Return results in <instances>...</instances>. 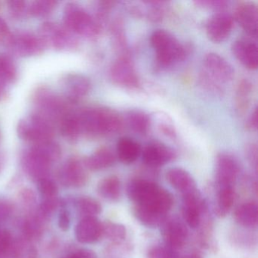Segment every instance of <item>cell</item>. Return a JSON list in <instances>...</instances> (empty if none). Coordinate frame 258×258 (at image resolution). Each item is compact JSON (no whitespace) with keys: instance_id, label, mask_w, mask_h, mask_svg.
<instances>
[{"instance_id":"1","label":"cell","mask_w":258,"mask_h":258,"mask_svg":"<svg viewBox=\"0 0 258 258\" xmlns=\"http://www.w3.org/2000/svg\"><path fill=\"white\" fill-rule=\"evenodd\" d=\"M127 195L136 205L160 214H167L173 205L171 193L155 182L146 179H137L130 182Z\"/></svg>"},{"instance_id":"2","label":"cell","mask_w":258,"mask_h":258,"mask_svg":"<svg viewBox=\"0 0 258 258\" xmlns=\"http://www.w3.org/2000/svg\"><path fill=\"white\" fill-rule=\"evenodd\" d=\"M78 114L82 134L90 137L116 134L123 127V120L118 113L109 108H87Z\"/></svg>"},{"instance_id":"3","label":"cell","mask_w":258,"mask_h":258,"mask_svg":"<svg viewBox=\"0 0 258 258\" xmlns=\"http://www.w3.org/2000/svg\"><path fill=\"white\" fill-rule=\"evenodd\" d=\"M151 43L156 52V61L161 68L170 67L185 59L190 46L182 44L174 36L164 30H157L151 36Z\"/></svg>"},{"instance_id":"4","label":"cell","mask_w":258,"mask_h":258,"mask_svg":"<svg viewBox=\"0 0 258 258\" xmlns=\"http://www.w3.org/2000/svg\"><path fill=\"white\" fill-rule=\"evenodd\" d=\"M63 19L64 26L71 32L90 39L100 34L101 24L78 4H68Z\"/></svg>"},{"instance_id":"5","label":"cell","mask_w":258,"mask_h":258,"mask_svg":"<svg viewBox=\"0 0 258 258\" xmlns=\"http://www.w3.org/2000/svg\"><path fill=\"white\" fill-rule=\"evenodd\" d=\"M17 133L19 138L24 141L37 144L52 140L54 123L34 113L19 120Z\"/></svg>"},{"instance_id":"6","label":"cell","mask_w":258,"mask_h":258,"mask_svg":"<svg viewBox=\"0 0 258 258\" xmlns=\"http://www.w3.org/2000/svg\"><path fill=\"white\" fill-rule=\"evenodd\" d=\"M34 113L54 123L69 113L68 101L46 88L39 89L34 96Z\"/></svg>"},{"instance_id":"7","label":"cell","mask_w":258,"mask_h":258,"mask_svg":"<svg viewBox=\"0 0 258 258\" xmlns=\"http://www.w3.org/2000/svg\"><path fill=\"white\" fill-rule=\"evenodd\" d=\"M39 37L46 47L50 46L56 50L73 49L78 46V40L72 32L66 27L64 28L52 22H46L40 25Z\"/></svg>"},{"instance_id":"8","label":"cell","mask_w":258,"mask_h":258,"mask_svg":"<svg viewBox=\"0 0 258 258\" xmlns=\"http://www.w3.org/2000/svg\"><path fill=\"white\" fill-rule=\"evenodd\" d=\"M204 64L205 73L204 80L208 85H212L215 88L224 83L230 82L235 76V71L229 61L218 54H208L205 57Z\"/></svg>"},{"instance_id":"9","label":"cell","mask_w":258,"mask_h":258,"mask_svg":"<svg viewBox=\"0 0 258 258\" xmlns=\"http://www.w3.org/2000/svg\"><path fill=\"white\" fill-rule=\"evenodd\" d=\"M20 57H33L43 53L46 46L39 36L27 32L13 34L7 45Z\"/></svg>"},{"instance_id":"10","label":"cell","mask_w":258,"mask_h":258,"mask_svg":"<svg viewBox=\"0 0 258 258\" xmlns=\"http://www.w3.org/2000/svg\"><path fill=\"white\" fill-rule=\"evenodd\" d=\"M110 76L114 84L121 87L134 88L140 84L134 64L126 55L120 56L113 63Z\"/></svg>"},{"instance_id":"11","label":"cell","mask_w":258,"mask_h":258,"mask_svg":"<svg viewBox=\"0 0 258 258\" xmlns=\"http://www.w3.org/2000/svg\"><path fill=\"white\" fill-rule=\"evenodd\" d=\"M59 179L66 186L75 188L84 186L88 180L87 169L84 161L76 158L66 161L60 170Z\"/></svg>"},{"instance_id":"12","label":"cell","mask_w":258,"mask_h":258,"mask_svg":"<svg viewBox=\"0 0 258 258\" xmlns=\"http://www.w3.org/2000/svg\"><path fill=\"white\" fill-rule=\"evenodd\" d=\"M161 226L165 245L176 250L185 245L188 232L182 221L177 218H167Z\"/></svg>"},{"instance_id":"13","label":"cell","mask_w":258,"mask_h":258,"mask_svg":"<svg viewBox=\"0 0 258 258\" xmlns=\"http://www.w3.org/2000/svg\"><path fill=\"white\" fill-rule=\"evenodd\" d=\"M232 28V16L224 12H219L208 21L206 27L207 35L214 43H222L230 35Z\"/></svg>"},{"instance_id":"14","label":"cell","mask_w":258,"mask_h":258,"mask_svg":"<svg viewBox=\"0 0 258 258\" xmlns=\"http://www.w3.org/2000/svg\"><path fill=\"white\" fill-rule=\"evenodd\" d=\"M234 17L242 29L252 37L257 35L258 9L255 3L243 1L237 4Z\"/></svg>"},{"instance_id":"15","label":"cell","mask_w":258,"mask_h":258,"mask_svg":"<svg viewBox=\"0 0 258 258\" xmlns=\"http://www.w3.org/2000/svg\"><path fill=\"white\" fill-rule=\"evenodd\" d=\"M61 87L68 102L75 103L88 94L91 84L84 75L69 74L61 80Z\"/></svg>"},{"instance_id":"16","label":"cell","mask_w":258,"mask_h":258,"mask_svg":"<svg viewBox=\"0 0 258 258\" xmlns=\"http://www.w3.org/2000/svg\"><path fill=\"white\" fill-rule=\"evenodd\" d=\"M239 173V165L232 155L220 154L217 159V188L223 186H234Z\"/></svg>"},{"instance_id":"17","label":"cell","mask_w":258,"mask_h":258,"mask_svg":"<svg viewBox=\"0 0 258 258\" xmlns=\"http://www.w3.org/2000/svg\"><path fill=\"white\" fill-rule=\"evenodd\" d=\"M175 151L169 146L158 142L149 143L143 152V161L152 167H161L176 158Z\"/></svg>"},{"instance_id":"18","label":"cell","mask_w":258,"mask_h":258,"mask_svg":"<svg viewBox=\"0 0 258 258\" xmlns=\"http://www.w3.org/2000/svg\"><path fill=\"white\" fill-rule=\"evenodd\" d=\"M232 53L238 61L250 70L258 66L257 46L256 43L247 39H240L232 44Z\"/></svg>"},{"instance_id":"19","label":"cell","mask_w":258,"mask_h":258,"mask_svg":"<svg viewBox=\"0 0 258 258\" xmlns=\"http://www.w3.org/2000/svg\"><path fill=\"white\" fill-rule=\"evenodd\" d=\"M183 196L182 214L184 220L189 227L196 229L200 226L204 202L199 191Z\"/></svg>"},{"instance_id":"20","label":"cell","mask_w":258,"mask_h":258,"mask_svg":"<svg viewBox=\"0 0 258 258\" xmlns=\"http://www.w3.org/2000/svg\"><path fill=\"white\" fill-rule=\"evenodd\" d=\"M77 239L83 244H93L102 237V223L96 217H83L76 226Z\"/></svg>"},{"instance_id":"21","label":"cell","mask_w":258,"mask_h":258,"mask_svg":"<svg viewBox=\"0 0 258 258\" xmlns=\"http://www.w3.org/2000/svg\"><path fill=\"white\" fill-rule=\"evenodd\" d=\"M22 165L25 172L33 179L39 181L47 177L51 164L38 154L30 149L24 155Z\"/></svg>"},{"instance_id":"22","label":"cell","mask_w":258,"mask_h":258,"mask_svg":"<svg viewBox=\"0 0 258 258\" xmlns=\"http://www.w3.org/2000/svg\"><path fill=\"white\" fill-rule=\"evenodd\" d=\"M166 176L172 187L182 193V196L198 191L194 178L184 169L173 167L167 172Z\"/></svg>"},{"instance_id":"23","label":"cell","mask_w":258,"mask_h":258,"mask_svg":"<svg viewBox=\"0 0 258 258\" xmlns=\"http://www.w3.org/2000/svg\"><path fill=\"white\" fill-rule=\"evenodd\" d=\"M87 170L97 171L111 167L115 162V155L108 147H101L84 161Z\"/></svg>"},{"instance_id":"24","label":"cell","mask_w":258,"mask_h":258,"mask_svg":"<svg viewBox=\"0 0 258 258\" xmlns=\"http://www.w3.org/2000/svg\"><path fill=\"white\" fill-rule=\"evenodd\" d=\"M141 146L133 139L123 137L117 142V155L120 161L125 164H131L137 161L141 155Z\"/></svg>"},{"instance_id":"25","label":"cell","mask_w":258,"mask_h":258,"mask_svg":"<svg viewBox=\"0 0 258 258\" xmlns=\"http://www.w3.org/2000/svg\"><path fill=\"white\" fill-rule=\"evenodd\" d=\"M257 204L254 202H245L237 208L235 220L243 227L255 228L257 225Z\"/></svg>"},{"instance_id":"26","label":"cell","mask_w":258,"mask_h":258,"mask_svg":"<svg viewBox=\"0 0 258 258\" xmlns=\"http://www.w3.org/2000/svg\"><path fill=\"white\" fill-rule=\"evenodd\" d=\"M61 136L70 142H75L82 134L78 113H68L58 122Z\"/></svg>"},{"instance_id":"27","label":"cell","mask_w":258,"mask_h":258,"mask_svg":"<svg viewBox=\"0 0 258 258\" xmlns=\"http://www.w3.org/2000/svg\"><path fill=\"white\" fill-rule=\"evenodd\" d=\"M253 91V86L251 81L246 78L239 81L237 86L235 99V108L238 114L242 115L248 109Z\"/></svg>"},{"instance_id":"28","label":"cell","mask_w":258,"mask_h":258,"mask_svg":"<svg viewBox=\"0 0 258 258\" xmlns=\"http://www.w3.org/2000/svg\"><path fill=\"white\" fill-rule=\"evenodd\" d=\"M97 189L103 199L115 202L118 200L121 192L120 179L116 176H107L99 182Z\"/></svg>"},{"instance_id":"29","label":"cell","mask_w":258,"mask_h":258,"mask_svg":"<svg viewBox=\"0 0 258 258\" xmlns=\"http://www.w3.org/2000/svg\"><path fill=\"white\" fill-rule=\"evenodd\" d=\"M216 214L219 217H224L229 214L235 201L234 186L218 187Z\"/></svg>"},{"instance_id":"30","label":"cell","mask_w":258,"mask_h":258,"mask_svg":"<svg viewBox=\"0 0 258 258\" xmlns=\"http://www.w3.org/2000/svg\"><path fill=\"white\" fill-rule=\"evenodd\" d=\"M134 215L144 226L152 228L161 226L167 219V215L140 205H136L134 208Z\"/></svg>"},{"instance_id":"31","label":"cell","mask_w":258,"mask_h":258,"mask_svg":"<svg viewBox=\"0 0 258 258\" xmlns=\"http://www.w3.org/2000/svg\"><path fill=\"white\" fill-rule=\"evenodd\" d=\"M31 149L49 161L50 164L58 161L61 158V147L58 143L52 141V140L34 144Z\"/></svg>"},{"instance_id":"32","label":"cell","mask_w":258,"mask_h":258,"mask_svg":"<svg viewBox=\"0 0 258 258\" xmlns=\"http://www.w3.org/2000/svg\"><path fill=\"white\" fill-rule=\"evenodd\" d=\"M17 69L11 57L0 54V84L5 87L17 79Z\"/></svg>"},{"instance_id":"33","label":"cell","mask_w":258,"mask_h":258,"mask_svg":"<svg viewBox=\"0 0 258 258\" xmlns=\"http://www.w3.org/2000/svg\"><path fill=\"white\" fill-rule=\"evenodd\" d=\"M127 121L131 129L137 134H146L150 128V117L142 111H130L127 114Z\"/></svg>"},{"instance_id":"34","label":"cell","mask_w":258,"mask_h":258,"mask_svg":"<svg viewBox=\"0 0 258 258\" xmlns=\"http://www.w3.org/2000/svg\"><path fill=\"white\" fill-rule=\"evenodd\" d=\"M75 207L80 214L85 217H96L102 211V206L93 198L80 197L75 201Z\"/></svg>"},{"instance_id":"35","label":"cell","mask_w":258,"mask_h":258,"mask_svg":"<svg viewBox=\"0 0 258 258\" xmlns=\"http://www.w3.org/2000/svg\"><path fill=\"white\" fill-rule=\"evenodd\" d=\"M57 2L53 0H37L29 4L28 13L37 18L49 16L56 8Z\"/></svg>"},{"instance_id":"36","label":"cell","mask_w":258,"mask_h":258,"mask_svg":"<svg viewBox=\"0 0 258 258\" xmlns=\"http://www.w3.org/2000/svg\"><path fill=\"white\" fill-rule=\"evenodd\" d=\"M126 228L120 223L107 221L102 223V236L114 242H120L125 239Z\"/></svg>"},{"instance_id":"37","label":"cell","mask_w":258,"mask_h":258,"mask_svg":"<svg viewBox=\"0 0 258 258\" xmlns=\"http://www.w3.org/2000/svg\"><path fill=\"white\" fill-rule=\"evenodd\" d=\"M43 217L39 214H31L24 222V232L27 238H34L38 237L43 232Z\"/></svg>"},{"instance_id":"38","label":"cell","mask_w":258,"mask_h":258,"mask_svg":"<svg viewBox=\"0 0 258 258\" xmlns=\"http://www.w3.org/2000/svg\"><path fill=\"white\" fill-rule=\"evenodd\" d=\"M158 130L164 136L170 139L176 138V132L173 125V120L167 114L163 112H158L155 114Z\"/></svg>"},{"instance_id":"39","label":"cell","mask_w":258,"mask_h":258,"mask_svg":"<svg viewBox=\"0 0 258 258\" xmlns=\"http://www.w3.org/2000/svg\"><path fill=\"white\" fill-rule=\"evenodd\" d=\"M37 182H38V190L43 199L57 197L58 191V186L52 179L46 177Z\"/></svg>"},{"instance_id":"40","label":"cell","mask_w":258,"mask_h":258,"mask_svg":"<svg viewBox=\"0 0 258 258\" xmlns=\"http://www.w3.org/2000/svg\"><path fill=\"white\" fill-rule=\"evenodd\" d=\"M111 32L117 49L125 52L126 48V37L123 31V24L120 19H116L111 25Z\"/></svg>"},{"instance_id":"41","label":"cell","mask_w":258,"mask_h":258,"mask_svg":"<svg viewBox=\"0 0 258 258\" xmlns=\"http://www.w3.org/2000/svg\"><path fill=\"white\" fill-rule=\"evenodd\" d=\"M149 258H179L177 252L167 245H156L148 252Z\"/></svg>"},{"instance_id":"42","label":"cell","mask_w":258,"mask_h":258,"mask_svg":"<svg viewBox=\"0 0 258 258\" xmlns=\"http://www.w3.org/2000/svg\"><path fill=\"white\" fill-rule=\"evenodd\" d=\"M9 11L15 19H22L28 13L29 5L28 3L22 0H12L7 3Z\"/></svg>"},{"instance_id":"43","label":"cell","mask_w":258,"mask_h":258,"mask_svg":"<svg viewBox=\"0 0 258 258\" xmlns=\"http://www.w3.org/2000/svg\"><path fill=\"white\" fill-rule=\"evenodd\" d=\"M61 205L58 197L51 198V199H44L42 201L40 206V214L46 219L52 215L55 210Z\"/></svg>"},{"instance_id":"44","label":"cell","mask_w":258,"mask_h":258,"mask_svg":"<svg viewBox=\"0 0 258 258\" xmlns=\"http://www.w3.org/2000/svg\"><path fill=\"white\" fill-rule=\"evenodd\" d=\"M13 240L10 231L0 229V255H4L12 250Z\"/></svg>"},{"instance_id":"45","label":"cell","mask_w":258,"mask_h":258,"mask_svg":"<svg viewBox=\"0 0 258 258\" xmlns=\"http://www.w3.org/2000/svg\"><path fill=\"white\" fill-rule=\"evenodd\" d=\"M195 4L203 8L211 9L214 10H223L226 8L228 3L224 0H201L196 1Z\"/></svg>"},{"instance_id":"46","label":"cell","mask_w":258,"mask_h":258,"mask_svg":"<svg viewBox=\"0 0 258 258\" xmlns=\"http://www.w3.org/2000/svg\"><path fill=\"white\" fill-rule=\"evenodd\" d=\"M71 214L66 208H61L58 214V223L60 229L63 231L69 230L71 226Z\"/></svg>"},{"instance_id":"47","label":"cell","mask_w":258,"mask_h":258,"mask_svg":"<svg viewBox=\"0 0 258 258\" xmlns=\"http://www.w3.org/2000/svg\"><path fill=\"white\" fill-rule=\"evenodd\" d=\"M13 37V33L10 31L7 22L0 18V43L8 45Z\"/></svg>"},{"instance_id":"48","label":"cell","mask_w":258,"mask_h":258,"mask_svg":"<svg viewBox=\"0 0 258 258\" xmlns=\"http://www.w3.org/2000/svg\"><path fill=\"white\" fill-rule=\"evenodd\" d=\"M64 258H97L96 253L90 249H80Z\"/></svg>"},{"instance_id":"49","label":"cell","mask_w":258,"mask_h":258,"mask_svg":"<svg viewBox=\"0 0 258 258\" xmlns=\"http://www.w3.org/2000/svg\"><path fill=\"white\" fill-rule=\"evenodd\" d=\"M246 153H247V158L251 163L252 165L254 166L255 168L256 169V166H257V146L256 145L253 144V143L248 145L246 149Z\"/></svg>"},{"instance_id":"50","label":"cell","mask_w":258,"mask_h":258,"mask_svg":"<svg viewBox=\"0 0 258 258\" xmlns=\"http://www.w3.org/2000/svg\"><path fill=\"white\" fill-rule=\"evenodd\" d=\"M12 212V206L7 201L0 200V222L8 218Z\"/></svg>"},{"instance_id":"51","label":"cell","mask_w":258,"mask_h":258,"mask_svg":"<svg viewBox=\"0 0 258 258\" xmlns=\"http://www.w3.org/2000/svg\"><path fill=\"white\" fill-rule=\"evenodd\" d=\"M22 202L26 205H32L35 202V196L32 190L25 189L21 194Z\"/></svg>"},{"instance_id":"52","label":"cell","mask_w":258,"mask_h":258,"mask_svg":"<svg viewBox=\"0 0 258 258\" xmlns=\"http://www.w3.org/2000/svg\"><path fill=\"white\" fill-rule=\"evenodd\" d=\"M247 128L250 131H256L257 130V109L255 108L249 117L247 123Z\"/></svg>"},{"instance_id":"53","label":"cell","mask_w":258,"mask_h":258,"mask_svg":"<svg viewBox=\"0 0 258 258\" xmlns=\"http://www.w3.org/2000/svg\"><path fill=\"white\" fill-rule=\"evenodd\" d=\"M6 98H7V91H6L5 87L0 84V102H4Z\"/></svg>"},{"instance_id":"54","label":"cell","mask_w":258,"mask_h":258,"mask_svg":"<svg viewBox=\"0 0 258 258\" xmlns=\"http://www.w3.org/2000/svg\"><path fill=\"white\" fill-rule=\"evenodd\" d=\"M184 258H202V256H201L199 253H190V254L187 255Z\"/></svg>"},{"instance_id":"55","label":"cell","mask_w":258,"mask_h":258,"mask_svg":"<svg viewBox=\"0 0 258 258\" xmlns=\"http://www.w3.org/2000/svg\"><path fill=\"white\" fill-rule=\"evenodd\" d=\"M2 163H3L2 157L0 156V167H1V166H2Z\"/></svg>"},{"instance_id":"56","label":"cell","mask_w":258,"mask_h":258,"mask_svg":"<svg viewBox=\"0 0 258 258\" xmlns=\"http://www.w3.org/2000/svg\"><path fill=\"white\" fill-rule=\"evenodd\" d=\"M2 141V134H1V132H0V143Z\"/></svg>"}]
</instances>
